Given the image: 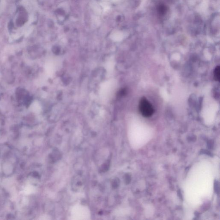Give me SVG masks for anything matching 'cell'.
Wrapping results in <instances>:
<instances>
[{"instance_id": "obj_1", "label": "cell", "mask_w": 220, "mask_h": 220, "mask_svg": "<svg viewBox=\"0 0 220 220\" xmlns=\"http://www.w3.org/2000/svg\"><path fill=\"white\" fill-rule=\"evenodd\" d=\"M139 109L141 114L144 117H150L154 114V109L149 101L144 97L140 101Z\"/></svg>"}, {"instance_id": "obj_2", "label": "cell", "mask_w": 220, "mask_h": 220, "mask_svg": "<svg viewBox=\"0 0 220 220\" xmlns=\"http://www.w3.org/2000/svg\"><path fill=\"white\" fill-rule=\"evenodd\" d=\"M214 79L217 82L220 80V69L219 66L216 67L214 71Z\"/></svg>"}]
</instances>
